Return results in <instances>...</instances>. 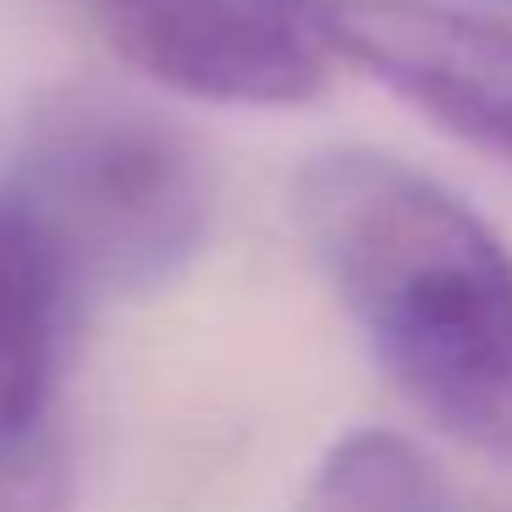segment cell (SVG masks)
<instances>
[{
	"instance_id": "obj_1",
	"label": "cell",
	"mask_w": 512,
	"mask_h": 512,
	"mask_svg": "<svg viewBox=\"0 0 512 512\" xmlns=\"http://www.w3.org/2000/svg\"><path fill=\"white\" fill-rule=\"evenodd\" d=\"M292 221L380 375L430 430L512 468V248L441 177L386 149H320Z\"/></svg>"
},
{
	"instance_id": "obj_2",
	"label": "cell",
	"mask_w": 512,
	"mask_h": 512,
	"mask_svg": "<svg viewBox=\"0 0 512 512\" xmlns=\"http://www.w3.org/2000/svg\"><path fill=\"white\" fill-rule=\"evenodd\" d=\"M56 254L78 298L155 292L210 237V166L160 111L72 89L34 111L0 188Z\"/></svg>"
},
{
	"instance_id": "obj_5",
	"label": "cell",
	"mask_w": 512,
	"mask_h": 512,
	"mask_svg": "<svg viewBox=\"0 0 512 512\" xmlns=\"http://www.w3.org/2000/svg\"><path fill=\"white\" fill-rule=\"evenodd\" d=\"M336 50L435 127L512 160V23L435 0H336Z\"/></svg>"
},
{
	"instance_id": "obj_4",
	"label": "cell",
	"mask_w": 512,
	"mask_h": 512,
	"mask_svg": "<svg viewBox=\"0 0 512 512\" xmlns=\"http://www.w3.org/2000/svg\"><path fill=\"white\" fill-rule=\"evenodd\" d=\"M78 287L0 204V512H72L67 353Z\"/></svg>"
},
{
	"instance_id": "obj_6",
	"label": "cell",
	"mask_w": 512,
	"mask_h": 512,
	"mask_svg": "<svg viewBox=\"0 0 512 512\" xmlns=\"http://www.w3.org/2000/svg\"><path fill=\"white\" fill-rule=\"evenodd\" d=\"M298 512H452L446 479L402 430H347L314 463Z\"/></svg>"
},
{
	"instance_id": "obj_3",
	"label": "cell",
	"mask_w": 512,
	"mask_h": 512,
	"mask_svg": "<svg viewBox=\"0 0 512 512\" xmlns=\"http://www.w3.org/2000/svg\"><path fill=\"white\" fill-rule=\"evenodd\" d=\"M127 72L182 100L292 111L331 89L336 0H89Z\"/></svg>"
}]
</instances>
